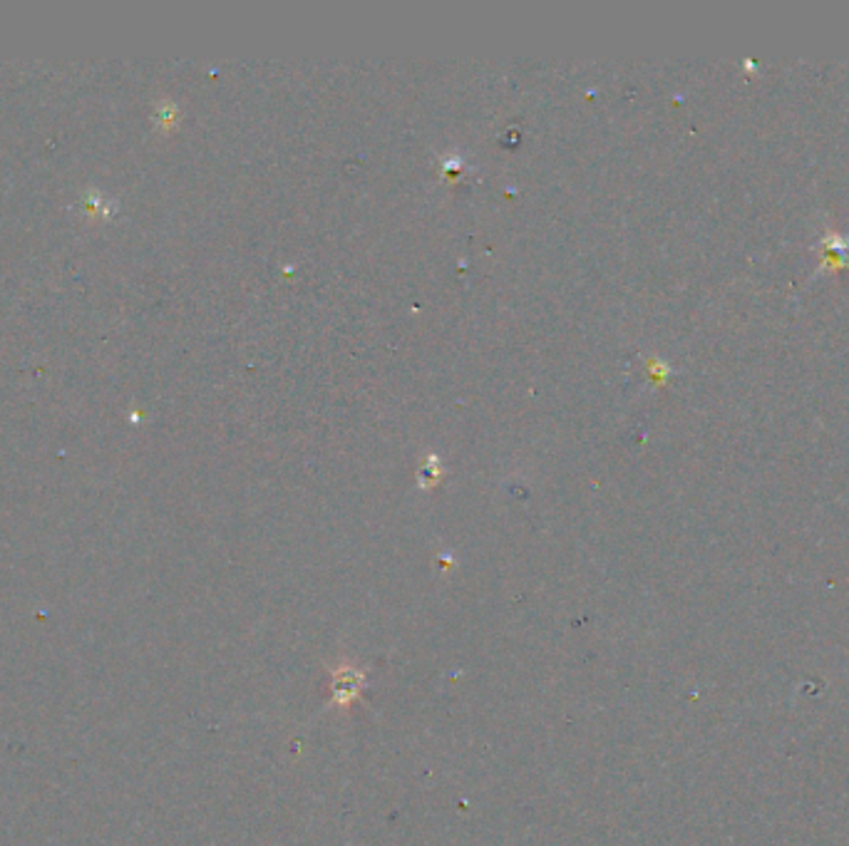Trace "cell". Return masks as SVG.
I'll list each match as a JSON object with an SVG mask.
<instances>
[{
	"label": "cell",
	"instance_id": "obj_1",
	"mask_svg": "<svg viewBox=\"0 0 849 846\" xmlns=\"http://www.w3.org/2000/svg\"><path fill=\"white\" fill-rule=\"evenodd\" d=\"M368 673L353 663L330 668V707H350L363 695Z\"/></svg>",
	"mask_w": 849,
	"mask_h": 846
}]
</instances>
